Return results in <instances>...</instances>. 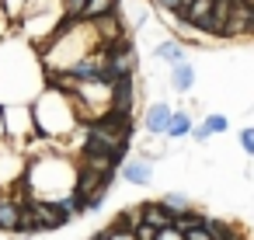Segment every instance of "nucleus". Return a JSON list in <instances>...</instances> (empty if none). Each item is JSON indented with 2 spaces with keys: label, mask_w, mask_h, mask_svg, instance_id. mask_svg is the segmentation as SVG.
Instances as JSON below:
<instances>
[{
  "label": "nucleus",
  "mask_w": 254,
  "mask_h": 240,
  "mask_svg": "<svg viewBox=\"0 0 254 240\" xmlns=\"http://www.w3.org/2000/svg\"><path fill=\"white\" fill-rule=\"evenodd\" d=\"M101 35L94 28V21L87 18H63L60 32L39 49L42 56V70L46 73H56V70H70L73 63H80L84 56H91L94 49H101Z\"/></svg>",
  "instance_id": "1"
},
{
  "label": "nucleus",
  "mask_w": 254,
  "mask_h": 240,
  "mask_svg": "<svg viewBox=\"0 0 254 240\" xmlns=\"http://www.w3.org/2000/svg\"><path fill=\"white\" fill-rule=\"evenodd\" d=\"M77 174H80V164L70 160L66 153L32 157L25 167V195L42 202H60L77 191Z\"/></svg>",
  "instance_id": "2"
},
{
  "label": "nucleus",
  "mask_w": 254,
  "mask_h": 240,
  "mask_svg": "<svg viewBox=\"0 0 254 240\" xmlns=\"http://www.w3.org/2000/svg\"><path fill=\"white\" fill-rule=\"evenodd\" d=\"M32 115H35V132L46 136V139H56L63 143L66 136L80 132V115H77V105L66 91L46 84L35 98H32Z\"/></svg>",
  "instance_id": "3"
},
{
  "label": "nucleus",
  "mask_w": 254,
  "mask_h": 240,
  "mask_svg": "<svg viewBox=\"0 0 254 240\" xmlns=\"http://www.w3.org/2000/svg\"><path fill=\"white\" fill-rule=\"evenodd\" d=\"M0 108H4V136L11 143L35 136V115H32L28 101H11V105H0Z\"/></svg>",
  "instance_id": "4"
},
{
  "label": "nucleus",
  "mask_w": 254,
  "mask_h": 240,
  "mask_svg": "<svg viewBox=\"0 0 254 240\" xmlns=\"http://www.w3.org/2000/svg\"><path fill=\"white\" fill-rule=\"evenodd\" d=\"M136 66H139V56L132 49L129 39L108 46V80H122V77H136Z\"/></svg>",
  "instance_id": "5"
},
{
  "label": "nucleus",
  "mask_w": 254,
  "mask_h": 240,
  "mask_svg": "<svg viewBox=\"0 0 254 240\" xmlns=\"http://www.w3.org/2000/svg\"><path fill=\"white\" fill-rule=\"evenodd\" d=\"M153 164L157 160H150V157H132V160H122V167H119V174H122V181L126 184H132V188H146L150 181H153Z\"/></svg>",
  "instance_id": "6"
},
{
  "label": "nucleus",
  "mask_w": 254,
  "mask_h": 240,
  "mask_svg": "<svg viewBox=\"0 0 254 240\" xmlns=\"http://www.w3.org/2000/svg\"><path fill=\"white\" fill-rule=\"evenodd\" d=\"M132 105H136V77L112 80V112L132 115Z\"/></svg>",
  "instance_id": "7"
},
{
  "label": "nucleus",
  "mask_w": 254,
  "mask_h": 240,
  "mask_svg": "<svg viewBox=\"0 0 254 240\" xmlns=\"http://www.w3.org/2000/svg\"><path fill=\"white\" fill-rule=\"evenodd\" d=\"M171 105L167 101H153L146 112H143V129H146V136H164L167 132V122H171Z\"/></svg>",
  "instance_id": "8"
},
{
  "label": "nucleus",
  "mask_w": 254,
  "mask_h": 240,
  "mask_svg": "<svg viewBox=\"0 0 254 240\" xmlns=\"http://www.w3.org/2000/svg\"><path fill=\"white\" fill-rule=\"evenodd\" d=\"M195 80H198V70H195L188 60L174 63V66H171V73H167V87H171L174 94H188V91L195 87Z\"/></svg>",
  "instance_id": "9"
},
{
  "label": "nucleus",
  "mask_w": 254,
  "mask_h": 240,
  "mask_svg": "<svg viewBox=\"0 0 254 240\" xmlns=\"http://www.w3.org/2000/svg\"><path fill=\"white\" fill-rule=\"evenodd\" d=\"M28 195L18 198V195H0V230L4 233H14L18 230V219H21V209H25Z\"/></svg>",
  "instance_id": "10"
},
{
  "label": "nucleus",
  "mask_w": 254,
  "mask_h": 240,
  "mask_svg": "<svg viewBox=\"0 0 254 240\" xmlns=\"http://www.w3.org/2000/svg\"><path fill=\"white\" fill-rule=\"evenodd\" d=\"M94 28H98V35H101L105 46H115V42L126 39V25H122L119 11L115 14H105V18H94Z\"/></svg>",
  "instance_id": "11"
},
{
  "label": "nucleus",
  "mask_w": 254,
  "mask_h": 240,
  "mask_svg": "<svg viewBox=\"0 0 254 240\" xmlns=\"http://www.w3.org/2000/svg\"><path fill=\"white\" fill-rule=\"evenodd\" d=\"M25 160L14 153V146H7L4 150V143H0V184H7V181H14V178H21L25 174Z\"/></svg>",
  "instance_id": "12"
},
{
  "label": "nucleus",
  "mask_w": 254,
  "mask_h": 240,
  "mask_svg": "<svg viewBox=\"0 0 254 240\" xmlns=\"http://www.w3.org/2000/svg\"><path fill=\"white\" fill-rule=\"evenodd\" d=\"M139 216H143V223H150L153 230H164V226H171L174 223V212L157 198V202H143L139 205Z\"/></svg>",
  "instance_id": "13"
},
{
  "label": "nucleus",
  "mask_w": 254,
  "mask_h": 240,
  "mask_svg": "<svg viewBox=\"0 0 254 240\" xmlns=\"http://www.w3.org/2000/svg\"><path fill=\"white\" fill-rule=\"evenodd\" d=\"M153 60H160V63H167V66L188 60V56H185V42L174 39V35H171V39H160V42L153 46Z\"/></svg>",
  "instance_id": "14"
},
{
  "label": "nucleus",
  "mask_w": 254,
  "mask_h": 240,
  "mask_svg": "<svg viewBox=\"0 0 254 240\" xmlns=\"http://www.w3.org/2000/svg\"><path fill=\"white\" fill-rule=\"evenodd\" d=\"M191 125H195V115L191 112H185V108H178V112H171V122H167V139H185V136H191Z\"/></svg>",
  "instance_id": "15"
},
{
  "label": "nucleus",
  "mask_w": 254,
  "mask_h": 240,
  "mask_svg": "<svg viewBox=\"0 0 254 240\" xmlns=\"http://www.w3.org/2000/svg\"><path fill=\"white\" fill-rule=\"evenodd\" d=\"M18 237H32V233H42V223H39V216H35V209H32V202H25V209H21V219H18V230H14Z\"/></svg>",
  "instance_id": "16"
},
{
  "label": "nucleus",
  "mask_w": 254,
  "mask_h": 240,
  "mask_svg": "<svg viewBox=\"0 0 254 240\" xmlns=\"http://www.w3.org/2000/svg\"><path fill=\"white\" fill-rule=\"evenodd\" d=\"M205 226H209L212 240H240L237 230H233V223H226V219H219V216H205Z\"/></svg>",
  "instance_id": "17"
},
{
  "label": "nucleus",
  "mask_w": 254,
  "mask_h": 240,
  "mask_svg": "<svg viewBox=\"0 0 254 240\" xmlns=\"http://www.w3.org/2000/svg\"><path fill=\"white\" fill-rule=\"evenodd\" d=\"M115 11H119V0H87V7H84L80 18L94 21V18H105V14H115Z\"/></svg>",
  "instance_id": "18"
},
{
  "label": "nucleus",
  "mask_w": 254,
  "mask_h": 240,
  "mask_svg": "<svg viewBox=\"0 0 254 240\" xmlns=\"http://www.w3.org/2000/svg\"><path fill=\"white\" fill-rule=\"evenodd\" d=\"M160 202H164V205H167L171 212H185V209H191V198H188L185 191H167V195H164Z\"/></svg>",
  "instance_id": "19"
},
{
  "label": "nucleus",
  "mask_w": 254,
  "mask_h": 240,
  "mask_svg": "<svg viewBox=\"0 0 254 240\" xmlns=\"http://www.w3.org/2000/svg\"><path fill=\"white\" fill-rule=\"evenodd\" d=\"M202 122L209 125V132H212V136H219V132H226V129H230V115H219V112H209Z\"/></svg>",
  "instance_id": "20"
},
{
  "label": "nucleus",
  "mask_w": 254,
  "mask_h": 240,
  "mask_svg": "<svg viewBox=\"0 0 254 240\" xmlns=\"http://www.w3.org/2000/svg\"><path fill=\"white\" fill-rule=\"evenodd\" d=\"M105 198H108V188H98V191L84 195V212H98L105 205Z\"/></svg>",
  "instance_id": "21"
},
{
  "label": "nucleus",
  "mask_w": 254,
  "mask_h": 240,
  "mask_svg": "<svg viewBox=\"0 0 254 240\" xmlns=\"http://www.w3.org/2000/svg\"><path fill=\"white\" fill-rule=\"evenodd\" d=\"M237 143H240V150L254 160V125H244V129L237 132Z\"/></svg>",
  "instance_id": "22"
},
{
  "label": "nucleus",
  "mask_w": 254,
  "mask_h": 240,
  "mask_svg": "<svg viewBox=\"0 0 254 240\" xmlns=\"http://www.w3.org/2000/svg\"><path fill=\"white\" fill-rule=\"evenodd\" d=\"M150 4H153V7H160L164 14H181L188 0H150Z\"/></svg>",
  "instance_id": "23"
},
{
  "label": "nucleus",
  "mask_w": 254,
  "mask_h": 240,
  "mask_svg": "<svg viewBox=\"0 0 254 240\" xmlns=\"http://www.w3.org/2000/svg\"><path fill=\"white\" fill-rule=\"evenodd\" d=\"M185 240H212V233H209L205 219H202V223H195V226H188V230H185Z\"/></svg>",
  "instance_id": "24"
},
{
  "label": "nucleus",
  "mask_w": 254,
  "mask_h": 240,
  "mask_svg": "<svg viewBox=\"0 0 254 240\" xmlns=\"http://www.w3.org/2000/svg\"><path fill=\"white\" fill-rule=\"evenodd\" d=\"M25 7H28V0H4V11H7L11 21H18V18L25 14Z\"/></svg>",
  "instance_id": "25"
},
{
  "label": "nucleus",
  "mask_w": 254,
  "mask_h": 240,
  "mask_svg": "<svg viewBox=\"0 0 254 240\" xmlns=\"http://www.w3.org/2000/svg\"><path fill=\"white\" fill-rule=\"evenodd\" d=\"M153 240H185V230H178V226L171 223V226L157 230V237H153Z\"/></svg>",
  "instance_id": "26"
},
{
  "label": "nucleus",
  "mask_w": 254,
  "mask_h": 240,
  "mask_svg": "<svg viewBox=\"0 0 254 240\" xmlns=\"http://www.w3.org/2000/svg\"><path fill=\"white\" fill-rule=\"evenodd\" d=\"M191 139H195L198 146H202V143H209V139H212V132H209V125H205V122H198V125H191Z\"/></svg>",
  "instance_id": "27"
},
{
  "label": "nucleus",
  "mask_w": 254,
  "mask_h": 240,
  "mask_svg": "<svg viewBox=\"0 0 254 240\" xmlns=\"http://www.w3.org/2000/svg\"><path fill=\"white\" fill-rule=\"evenodd\" d=\"M132 233H136V240H153V237H157V230H153L150 223H139Z\"/></svg>",
  "instance_id": "28"
},
{
  "label": "nucleus",
  "mask_w": 254,
  "mask_h": 240,
  "mask_svg": "<svg viewBox=\"0 0 254 240\" xmlns=\"http://www.w3.org/2000/svg\"><path fill=\"white\" fill-rule=\"evenodd\" d=\"M251 35H254V0H251Z\"/></svg>",
  "instance_id": "29"
},
{
  "label": "nucleus",
  "mask_w": 254,
  "mask_h": 240,
  "mask_svg": "<svg viewBox=\"0 0 254 240\" xmlns=\"http://www.w3.org/2000/svg\"><path fill=\"white\" fill-rule=\"evenodd\" d=\"M0 4H4V0H0Z\"/></svg>",
  "instance_id": "30"
}]
</instances>
